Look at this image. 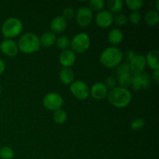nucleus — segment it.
Instances as JSON below:
<instances>
[{
    "label": "nucleus",
    "mask_w": 159,
    "mask_h": 159,
    "mask_svg": "<svg viewBox=\"0 0 159 159\" xmlns=\"http://www.w3.org/2000/svg\"><path fill=\"white\" fill-rule=\"evenodd\" d=\"M107 97L112 106L116 108L122 109L127 107L130 103L132 95L128 89L116 86L108 91Z\"/></svg>",
    "instance_id": "f257e3e1"
},
{
    "label": "nucleus",
    "mask_w": 159,
    "mask_h": 159,
    "mask_svg": "<svg viewBox=\"0 0 159 159\" xmlns=\"http://www.w3.org/2000/svg\"><path fill=\"white\" fill-rule=\"evenodd\" d=\"M124 59V53L117 47H108L99 57L101 65L107 68H116Z\"/></svg>",
    "instance_id": "f03ea898"
},
{
    "label": "nucleus",
    "mask_w": 159,
    "mask_h": 159,
    "mask_svg": "<svg viewBox=\"0 0 159 159\" xmlns=\"http://www.w3.org/2000/svg\"><path fill=\"white\" fill-rule=\"evenodd\" d=\"M19 51L23 54H33L40 50V37L34 33H26L18 40Z\"/></svg>",
    "instance_id": "7ed1b4c3"
},
{
    "label": "nucleus",
    "mask_w": 159,
    "mask_h": 159,
    "mask_svg": "<svg viewBox=\"0 0 159 159\" xmlns=\"http://www.w3.org/2000/svg\"><path fill=\"white\" fill-rule=\"evenodd\" d=\"M23 25L21 20L16 17H10L3 22L1 27V33L6 39L16 37L22 33Z\"/></svg>",
    "instance_id": "20e7f679"
},
{
    "label": "nucleus",
    "mask_w": 159,
    "mask_h": 159,
    "mask_svg": "<svg viewBox=\"0 0 159 159\" xmlns=\"http://www.w3.org/2000/svg\"><path fill=\"white\" fill-rule=\"evenodd\" d=\"M91 45V40L89 36L85 33H79L77 34L70 43V47L71 48V51L74 53H82L85 52L89 48Z\"/></svg>",
    "instance_id": "39448f33"
},
{
    "label": "nucleus",
    "mask_w": 159,
    "mask_h": 159,
    "mask_svg": "<svg viewBox=\"0 0 159 159\" xmlns=\"http://www.w3.org/2000/svg\"><path fill=\"white\" fill-rule=\"evenodd\" d=\"M70 91L79 100H85L90 96L89 87L82 80H75L70 85Z\"/></svg>",
    "instance_id": "423d86ee"
},
{
    "label": "nucleus",
    "mask_w": 159,
    "mask_h": 159,
    "mask_svg": "<svg viewBox=\"0 0 159 159\" xmlns=\"http://www.w3.org/2000/svg\"><path fill=\"white\" fill-rule=\"evenodd\" d=\"M42 102L47 110L54 112L59 109H61L64 100L62 96L58 93L51 92L45 95Z\"/></svg>",
    "instance_id": "0eeeda50"
},
{
    "label": "nucleus",
    "mask_w": 159,
    "mask_h": 159,
    "mask_svg": "<svg viewBox=\"0 0 159 159\" xmlns=\"http://www.w3.org/2000/svg\"><path fill=\"white\" fill-rule=\"evenodd\" d=\"M133 75V74H132ZM152 83V79L148 73L144 72L139 73V74L133 75L132 79L131 88L134 91L138 92L141 89H147L150 87Z\"/></svg>",
    "instance_id": "6e6552de"
},
{
    "label": "nucleus",
    "mask_w": 159,
    "mask_h": 159,
    "mask_svg": "<svg viewBox=\"0 0 159 159\" xmlns=\"http://www.w3.org/2000/svg\"><path fill=\"white\" fill-rule=\"evenodd\" d=\"M75 21L80 26H87L93 19V12L89 6H82L75 12Z\"/></svg>",
    "instance_id": "1a4fd4ad"
},
{
    "label": "nucleus",
    "mask_w": 159,
    "mask_h": 159,
    "mask_svg": "<svg viewBox=\"0 0 159 159\" xmlns=\"http://www.w3.org/2000/svg\"><path fill=\"white\" fill-rule=\"evenodd\" d=\"M113 17H114L113 14L109 12L108 10L102 9L97 12L96 18H95V21L99 27L106 29V28H108L112 26V24L113 23Z\"/></svg>",
    "instance_id": "9d476101"
},
{
    "label": "nucleus",
    "mask_w": 159,
    "mask_h": 159,
    "mask_svg": "<svg viewBox=\"0 0 159 159\" xmlns=\"http://www.w3.org/2000/svg\"><path fill=\"white\" fill-rule=\"evenodd\" d=\"M0 51L7 57H13L19 53L18 45L12 39H5L0 43Z\"/></svg>",
    "instance_id": "9b49d317"
},
{
    "label": "nucleus",
    "mask_w": 159,
    "mask_h": 159,
    "mask_svg": "<svg viewBox=\"0 0 159 159\" xmlns=\"http://www.w3.org/2000/svg\"><path fill=\"white\" fill-rule=\"evenodd\" d=\"M146 65H147V63H146L145 56L138 54L134 56V57L129 63L130 71H131V74L133 75L144 72Z\"/></svg>",
    "instance_id": "f8f14e48"
},
{
    "label": "nucleus",
    "mask_w": 159,
    "mask_h": 159,
    "mask_svg": "<svg viewBox=\"0 0 159 159\" xmlns=\"http://www.w3.org/2000/svg\"><path fill=\"white\" fill-rule=\"evenodd\" d=\"M90 95L96 100L105 99L108 94V89L102 82H96L89 88Z\"/></svg>",
    "instance_id": "ddd939ff"
},
{
    "label": "nucleus",
    "mask_w": 159,
    "mask_h": 159,
    "mask_svg": "<svg viewBox=\"0 0 159 159\" xmlns=\"http://www.w3.org/2000/svg\"><path fill=\"white\" fill-rule=\"evenodd\" d=\"M59 63L63 66V68H71L75 65L76 61L75 53L71 50H65L61 52L58 57Z\"/></svg>",
    "instance_id": "4468645a"
},
{
    "label": "nucleus",
    "mask_w": 159,
    "mask_h": 159,
    "mask_svg": "<svg viewBox=\"0 0 159 159\" xmlns=\"http://www.w3.org/2000/svg\"><path fill=\"white\" fill-rule=\"evenodd\" d=\"M51 32L54 34H61L67 28V20H65L61 16H56L51 20L50 23Z\"/></svg>",
    "instance_id": "2eb2a0df"
},
{
    "label": "nucleus",
    "mask_w": 159,
    "mask_h": 159,
    "mask_svg": "<svg viewBox=\"0 0 159 159\" xmlns=\"http://www.w3.org/2000/svg\"><path fill=\"white\" fill-rule=\"evenodd\" d=\"M159 51L156 49L151 50L148 52L147 55L145 56L146 63L148 65L149 68L153 71L159 70Z\"/></svg>",
    "instance_id": "dca6fc26"
},
{
    "label": "nucleus",
    "mask_w": 159,
    "mask_h": 159,
    "mask_svg": "<svg viewBox=\"0 0 159 159\" xmlns=\"http://www.w3.org/2000/svg\"><path fill=\"white\" fill-rule=\"evenodd\" d=\"M124 33L118 28L112 29L109 32L108 36H107L108 41L111 43L113 47H117L118 45L120 44L123 40H124Z\"/></svg>",
    "instance_id": "f3484780"
},
{
    "label": "nucleus",
    "mask_w": 159,
    "mask_h": 159,
    "mask_svg": "<svg viewBox=\"0 0 159 159\" xmlns=\"http://www.w3.org/2000/svg\"><path fill=\"white\" fill-rule=\"evenodd\" d=\"M59 79L64 85H71L75 81V73L70 68H62L59 71Z\"/></svg>",
    "instance_id": "a211bd4d"
},
{
    "label": "nucleus",
    "mask_w": 159,
    "mask_h": 159,
    "mask_svg": "<svg viewBox=\"0 0 159 159\" xmlns=\"http://www.w3.org/2000/svg\"><path fill=\"white\" fill-rule=\"evenodd\" d=\"M56 39H57V37L55 34L51 31H46L40 37V46L43 48H51L53 45L55 44Z\"/></svg>",
    "instance_id": "6ab92c4d"
},
{
    "label": "nucleus",
    "mask_w": 159,
    "mask_h": 159,
    "mask_svg": "<svg viewBox=\"0 0 159 159\" xmlns=\"http://www.w3.org/2000/svg\"><path fill=\"white\" fill-rule=\"evenodd\" d=\"M144 21L149 26H155L159 22V13L156 10H149L144 15Z\"/></svg>",
    "instance_id": "aec40b11"
},
{
    "label": "nucleus",
    "mask_w": 159,
    "mask_h": 159,
    "mask_svg": "<svg viewBox=\"0 0 159 159\" xmlns=\"http://www.w3.org/2000/svg\"><path fill=\"white\" fill-rule=\"evenodd\" d=\"M109 12L113 13H118L124 7V2L122 0H109L107 2Z\"/></svg>",
    "instance_id": "412c9836"
},
{
    "label": "nucleus",
    "mask_w": 159,
    "mask_h": 159,
    "mask_svg": "<svg viewBox=\"0 0 159 159\" xmlns=\"http://www.w3.org/2000/svg\"><path fill=\"white\" fill-rule=\"evenodd\" d=\"M132 79H133V75L131 73H127V74L117 76V82L119 83L120 87L127 89L128 87L131 86Z\"/></svg>",
    "instance_id": "4be33fe9"
},
{
    "label": "nucleus",
    "mask_w": 159,
    "mask_h": 159,
    "mask_svg": "<svg viewBox=\"0 0 159 159\" xmlns=\"http://www.w3.org/2000/svg\"><path fill=\"white\" fill-rule=\"evenodd\" d=\"M53 120H54L56 124H60V125L61 124H64L65 123H66L67 120H68V114L64 110L59 109V110L54 112Z\"/></svg>",
    "instance_id": "5701e85b"
},
{
    "label": "nucleus",
    "mask_w": 159,
    "mask_h": 159,
    "mask_svg": "<svg viewBox=\"0 0 159 159\" xmlns=\"http://www.w3.org/2000/svg\"><path fill=\"white\" fill-rule=\"evenodd\" d=\"M70 43H71V40L67 36H61L56 39L55 41L57 48L58 49L62 50V51L68 50V48L70 47Z\"/></svg>",
    "instance_id": "b1692460"
},
{
    "label": "nucleus",
    "mask_w": 159,
    "mask_h": 159,
    "mask_svg": "<svg viewBox=\"0 0 159 159\" xmlns=\"http://www.w3.org/2000/svg\"><path fill=\"white\" fill-rule=\"evenodd\" d=\"M125 4L132 12H138L144 6L142 0H126Z\"/></svg>",
    "instance_id": "393cba45"
},
{
    "label": "nucleus",
    "mask_w": 159,
    "mask_h": 159,
    "mask_svg": "<svg viewBox=\"0 0 159 159\" xmlns=\"http://www.w3.org/2000/svg\"><path fill=\"white\" fill-rule=\"evenodd\" d=\"M14 151L9 146H5L0 148V158L1 159H12L14 157Z\"/></svg>",
    "instance_id": "a878e982"
},
{
    "label": "nucleus",
    "mask_w": 159,
    "mask_h": 159,
    "mask_svg": "<svg viewBox=\"0 0 159 159\" xmlns=\"http://www.w3.org/2000/svg\"><path fill=\"white\" fill-rule=\"evenodd\" d=\"M128 21V17L124 13H118L113 17V23L118 26H124L127 24Z\"/></svg>",
    "instance_id": "bb28decb"
},
{
    "label": "nucleus",
    "mask_w": 159,
    "mask_h": 159,
    "mask_svg": "<svg viewBox=\"0 0 159 159\" xmlns=\"http://www.w3.org/2000/svg\"><path fill=\"white\" fill-rule=\"evenodd\" d=\"M89 8L91 10L95 11H99L102 10L105 6V2L103 0H91L89 2Z\"/></svg>",
    "instance_id": "cd10ccee"
},
{
    "label": "nucleus",
    "mask_w": 159,
    "mask_h": 159,
    "mask_svg": "<svg viewBox=\"0 0 159 159\" xmlns=\"http://www.w3.org/2000/svg\"><path fill=\"white\" fill-rule=\"evenodd\" d=\"M144 126H145V120L142 118H137L131 122L130 128L134 131H138L144 128Z\"/></svg>",
    "instance_id": "c85d7f7f"
},
{
    "label": "nucleus",
    "mask_w": 159,
    "mask_h": 159,
    "mask_svg": "<svg viewBox=\"0 0 159 159\" xmlns=\"http://www.w3.org/2000/svg\"><path fill=\"white\" fill-rule=\"evenodd\" d=\"M127 73H131L129 64L120 63L116 68V74L117 76L120 75L127 74Z\"/></svg>",
    "instance_id": "c756f323"
},
{
    "label": "nucleus",
    "mask_w": 159,
    "mask_h": 159,
    "mask_svg": "<svg viewBox=\"0 0 159 159\" xmlns=\"http://www.w3.org/2000/svg\"><path fill=\"white\" fill-rule=\"evenodd\" d=\"M129 21L134 25H138L141 23V15L139 12H131L129 16Z\"/></svg>",
    "instance_id": "7c9ffc66"
},
{
    "label": "nucleus",
    "mask_w": 159,
    "mask_h": 159,
    "mask_svg": "<svg viewBox=\"0 0 159 159\" xmlns=\"http://www.w3.org/2000/svg\"><path fill=\"white\" fill-rule=\"evenodd\" d=\"M75 9L71 7H67L65 9H64L63 11H62L61 16L65 20H69L73 16H75Z\"/></svg>",
    "instance_id": "2f4dec72"
},
{
    "label": "nucleus",
    "mask_w": 159,
    "mask_h": 159,
    "mask_svg": "<svg viewBox=\"0 0 159 159\" xmlns=\"http://www.w3.org/2000/svg\"><path fill=\"white\" fill-rule=\"evenodd\" d=\"M104 85L107 86V89H113L114 87H116V79H115L113 76H108V77L106 79L105 83Z\"/></svg>",
    "instance_id": "473e14b6"
},
{
    "label": "nucleus",
    "mask_w": 159,
    "mask_h": 159,
    "mask_svg": "<svg viewBox=\"0 0 159 159\" xmlns=\"http://www.w3.org/2000/svg\"><path fill=\"white\" fill-rule=\"evenodd\" d=\"M136 52H135L134 50L129 49L128 51H126L125 54H124V57L126 61V63L129 64L130 62V61L134 57V56L136 55Z\"/></svg>",
    "instance_id": "72a5a7b5"
},
{
    "label": "nucleus",
    "mask_w": 159,
    "mask_h": 159,
    "mask_svg": "<svg viewBox=\"0 0 159 159\" xmlns=\"http://www.w3.org/2000/svg\"><path fill=\"white\" fill-rule=\"evenodd\" d=\"M152 78H153V80L156 82L157 84L159 82V70H156V71H154L153 75H152Z\"/></svg>",
    "instance_id": "f704fd0d"
},
{
    "label": "nucleus",
    "mask_w": 159,
    "mask_h": 159,
    "mask_svg": "<svg viewBox=\"0 0 159 159\" xmlns=\"http://www.w3.org/2000/svg\"><path fill=\"white\" fill-rule=\"evenodd\" d=\"M6 70V64L2 59L0 58V75L2 74Z\"/></svg>",
    "instance_id": "c9c22d12"
},
{
    "label": "nucleus",
    "mask_w": 159,
    "mask_h": 159,
    "mask_svg": "<svg viewBox=\"0 0 159 159\" xmlns=\"http://www.w3.org/2000/svg\"><path fill=\"white\" fill-rule=\"evenodd\" d=\"M156 8H157V12H158L159 10V0H157L156 2Z\"/></svg>",
    "instance_id": "e433bc0d"
},
{
    "label": "nucleus",
    "mask_w": 159,
    "mask_h": 159,
    "mask_svg": "<svg viewBox=\"0 0 159 159\" xmlns=\"http://www.w3.org/2000/svg\"><path fill=\"white\" fill-rule=\"evenodd\" d=\"M1 93H2V89H1V86H0V96H1Z\"/></svg>",
    "instance_id": "4c0bfd02"
}]
</instances>
